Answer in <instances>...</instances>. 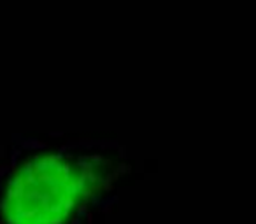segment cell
I'll return each mask as SVG.
<instances>
[{
  "label": "cell",
  "mask_w": 256,
  "mask_h": 224,
  "mask_svg": "<svg viewBox=\"0 0 256 224\" xmlns=\"http://www.w3.org/2000/svg\"><path fill=\"white\" fill-rule=\"evenodd\" d=\"M88 195V168L60 153L30 154L0 170V224H65Z\"/></svg>",
  "instance_id": "1"
}]
</instances>
